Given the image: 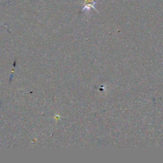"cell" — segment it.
<instances>
[{
  "mask_svg": "<svg viewBox=\"0 0 163 163\" xmlns=\"http://www.w3.org/2000/svg\"><path fill=\"white\" fill-rule=\"evenodd\" d=\"M98 3L94 1V0H84V4L82 8V12L88 13L90 11V8H93L96 10V4Z\"/></svg>",
  "mask_w": 163,
  "mask_h": 163,
  "instance_id": "cell-1",
  "label": "cell"
}]
</instances>
